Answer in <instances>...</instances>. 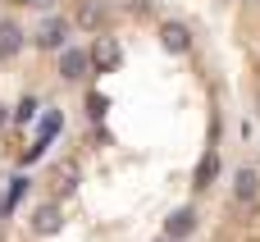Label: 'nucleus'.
Returning a JSON list of instances; mask_svg holds the SVG:
<instances>
[{
	"label": "nucleus",
	"instance_id": "obj_15",
	"mask_svg": "<svg viewBox=\"0 0 260 242\" xmlns=\"http://www.w3.org/2000/svg\"><path fill=\"white\" fill-rule=\"evenodd\" d=\"M165 242H174V238H165Z\"/></svg>",
	"mask_w": 260,
	"mask_h": 242
},
{
	"label": "nucleus",
	"instance_id": "obj_13",
	"mask_svg": "<svg viewBox=\"0 0 260 242\" xmlns=\"http://www.w3.org/2000/svg\"><path fill=\"white\" fill-rule=\"evenodd\" d=\"M5 124H9V110H5V105H0V128H5Z\"/></svg>",
	"mask_w": 260,
	"mask_h": 242
},
{
	"label": "nucleus",
	"instance_id": "obj_2",
	"mask_svg": "<svg viewBox=\"0 0 260 242\" xmlns=\"http://www.w3.org/2000/svg\"><path fill=\"white\" fill-rule=\"evenodd\" d=\"M160 46H165L169 55H187V50H192V32H187V23H178V18L160 23Z\"/></svg>",
	"mask_w": 260,
	"mask_h": 242
},
{
	"label": "nucleus",
	"instance_id": "obj_14",
	"mask_svg": "<svg viewBox=\"0 0 260 242\" xmlns=\"http://www.w3.org/2000/svg\"><path fill=\"white\" fill-rule=\"evenodd\" d=\"M5 206H9V201H0V215H5Z\"/></svg>",
	"mask_w": 260,
	"mask_h": 242
},
{
	"label": "nucleus",
	"instance_id": "obj_7",
	"mask_svg": "<svg viewBox=\"0 0 260 242\" xmlns=\"http://www.w3.org/2000/svg\"><path fill=\"white\" fill-rule=\"evenodd\" d=\"M256 192H260V174L256 169H238L233 174V197L238 201H256Z\"/></svg>",
	"mask_w": 260,
	"mask_h": 242
},
{
	"label": "nucleus",
	"instance_id": "obj_11",
	"mask_svg": "<svg viewBox=\"0 0 260 242\" xmlns=\"http://www.w3.org/2000/svg\"><path fill=\"white\" fill-rule=\"evenodd\" d=\"M32 114H37V101H32V96H27V101H23V105H18V114H14V119H23V124H27V119H32Z\"/></svg>",
	"mask_w": 260,
	"mask_h": 242
},
{
	"label": "nucleus",
	"instance_id": "obj_6",
	"mask_svg": "<svg viewBox=\"0 0 260 242\" xmlns=\"http://www.w3.org/2000/svg\"><path fill=\"white\" fill-rule=\"evenodd\" d=\"M192 229H197V210H192V206H183V210H174V215L165 220V238H174V242L187 238Z\"/></svg>",
	"mask_w": 260,
	"mask_h": 242
},
{
	"label": "nucleus",
	"instance_id": "obj_8",
	"mask_svg": "<svg viewBox=\"0 0 260 242\" xmlns=\"http://www.w3.org/2000/svg\"><path fill=\"white\" fill-rule=\"evenodd\" d=\"M59 206H37V215H32V229L41 233V238H50V233H59Z\"/></svg>",
	"mask_w": 260,
	"mask_h": 242
},
{
	"label": "nucleus",
	"instance_id": "obj_10",
	"mask_svg": "<svg viewBox=\"0 0 260 242\" xmlns=\"http://www.w3.org/2000/svg\"><path fill=\"white\" fill-rule=\"evenodd\" d=\"M215 174H219V156L210 151V156H201V165H197V183H192V188H210Z\"/></svg>",
	"mask_w": 260,
	"mask_h": 242
},
{
	"label": "nucleus",
	"instance_id": "obj_3",
	"mask_svg": "<svg viewBox=\"0 0 260 242\" xmlns=\"http://www.w3.org/2000/svg\"><path fill=\"white\" fill-rule=\"evenodd\" d=\"M64 37H69V23H64V18H46V23L32 32V41H37L41 50H64Z\"/></svg>",
	"mask_w": 260,
	"mask_h": 242
},
{
	"label": "nucleus",
	"instance_id": "obj_12",
	"mask_svg": "<svg viewBox=\"0 0 260 242\" xmlns=\"http://www.w3.org/2000/svg\"><path fill=\"white\" fill-rule=\"evenodd\" d=\"M18 5H32V9H46L50 0H18Z\"/></svg>",
	"mask_w": 260,
	"mask_h": 242
},
{
	"label": "nucleus",
	"instance_id": "obj_5",
	"mask_svg": "<svg viewBox=\"0 0 260 242\" xmlns=\"http://www.w3.org/2000/svg\"><path fill=\"white\" fill-rule=\"evenodd\" d=\"M119 59H123V55H119V41H114V37H101V41L91 46V64H96L101 73L119 69Z\"/></svg>",
	"mask_w": 260,
	"mask_h": 242
},
{
	"label": "nucleus",
	"instance_id": "obj_1",
	"mask_svg": "<svg viewBox=\"0 0 260 242\" xmlns=\"http://www.w3.org/2000/svg\"><path fill=\"white\" fill-rule=\"evenodd\" d=\"M91 69V50H78V46H64L59 50V78L64 82H82Z\"/></svg>",
	"mask_w": 260,
	"mask_h": 242
},
{
	"label": "nucleus",
	"instance_id": "obj_4",
	"mask_svg": "<svg viewBox=\"0 0 260 242\" xmlns=\"http://www.w3.org/2000/svg\"><path fill=\"white\" fill-rule=\"evenodd\" d=\"M23 41H27V32H23L14 18H0V59H14V55L23 50Z\"/></svg>",
	"mask_w": 260,
	"mask_h": 242
},
{
	"label": "nucleus",
	"instance_id": "obj_9",
	"mask_svg": "<svg viewBox=\"0 0 260 242\" xmlns=\"http://www.w3.org/2000/svg\"><path fill=\"white\" fill-rule=\"evenodd\" d=\"M78 23L96 32V27L105 23V5H101V0H82V5H78Z\"/></svg>",
	"mask_w": 260,
	"mask_h": 242
}]
</instances>
